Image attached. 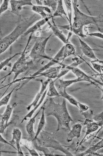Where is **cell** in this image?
I'll use <instances>...</instances> for the list:
<instances>
[{
	"label": "cell",
	"mask_w": 103,
	"mask_h": 156,
	"mask_svg": "<svg viewBox=\"0 0 103 156\" xmlns=\"http://www.w3.org/2000/svg\"><path fill=\"white\" fill-rule=\"evenodd\" d=\"M45 103L44 104L45 116H52L57 120L56 132L60 130L70 131V123L73 121L68 111L66 99H63L62 102L60 104L56 103L50 98L47 105L45 106Z\"/></svg>",
	"instance_id": "cell-1"
},
{
	"label": "cell",
	"mask_w": 103,
	"mask_h": 156,
	"mask_svg": "<svg viewBox=\"0 0 103 156\" xmlns=\"http://www.w3.org/2000/svg\"><path fill=\"white\" fill-rule=\"evenodd\" d=\"M72 2L75 16L71 32L72 31L78 36L84 38L86 36L83 33V27L90 24H93L98 28L99 24L103 23V16L99 15L93 17L87 15L79 10L75 0H72Z\"/></svg>",
	"instance_id": "cell-2"
},
{
	"label": "cell",
	"mask_w": 103,
	"mask_h": 156,
	"mask_svg": "<svg viewBox=\"0 0 103 156\" xmlns=\"http://www.w3.org/2000/svg\"><path fill=\"white\" fill-rule=\"evenodd\" d=\"M35 14L22 19L14 30L0 40V54L5 51L38 19Z\"/></svg>",
	"instance_id": "cell-3"
},
{
	"label": "cell",
	"mask_w": 103,
	"mask_h": 156,
	"mask_svg": "<svg viewBox=\"0 0 103 156\" xmlns=\"http://www.w3.org/2000/svg\"><path fill=\"white\" fill-rule=\"evenodd\" d=\"M32 33L30 34L28 39L26 45L24 50L21 53L20 57L14 64L10 73L6 76L10 75L12 73L14 74L13 81H14L20 74L26 72L30 66L33 64V60L28 61L26 56V52L27 47L31 39Z\"/></svg>",
	"instance_id": "cell-4"
},
{
	"label": "cell",
	"mask_w": 103,
	"mask_h": 156,
	"mask_svg": "<svg viewBox=\"0 0 103 156\" xmlns=\"http://www.w3.org/2000/svg\"><path fill=\"white\" fill-rule=\"evenodd\" d=\"M52 35V34L44 39L36 42L28 57L32 59L34 61L44 59L50 60L52 58L46 53L45 47L47 41Z\"/></svg>",
	"instance_id": "cell-5"
},
{
	"label": "cell",
	"mask_w": 103,
	"mask_h": 156,
	"mask_svg": "<svg viewBox=\"0 0 103 156\" xmlns=\"http://www.w3.org/2000/svg\"><path fill=\"white\" fill-rule=\"evenodd\" d=\"M64 45L63 46L58 53L53 58L49 60V62L39 69L37 72L31 75V78H35L39 74L43 72L47 69L52 67L54 64L58 63L60 61L62 60L64 55Z\"/></svg>",
	"instance_id": "cell-6"
},
{
	"label": "cell",
	"mask_w": 103,
	"mask_h": 156,
	"mask_svg": "<svg viewBox=\"0 0 103 156\" xmlns=\"http://www.w3.org/2000/svg\"><path fill=\"white\" fill-rule=\"evenodd\" d=\"M12 134V139L9 141V143L13 146L14 145H16L18 156H24V154L20 146L22 135L21 131L18 128H14L13 130Z\"/></svg>",
	"instance_id": "cell-7"
},
{
	"label": "cell",
	"mask_w": 103,
	"mask_h": 156,
	"mask_svg": "<svg viewBox=\"0 0 103 156\" xmlns=\"http://www.w3.org/2000/svg\"><path fill=\"white\" fill-rule=\"evenodd\" d=\"M31 1V0H9V2L10 4L11 11L14 14H18L23 6H33L34 5Z\"/></svg>",
	"instance_id": "cell-8"
},
{
	"label": "cell",
	"mask_w": 103,
	"mask_h": 156,
	"mask_svg": "<svg viewBox=\"0 0 103 156\" xmlns=\"http://www.w3.org/2000/svg\"><path fill=\"white\" fill-rule=\"evenodd\" d=\"M66 68L72 71V73L76 76L77 78L81 79L83 81H87L97 86L96 84L94 81V79L88 75L80 69L76 67H72L69 65L65 66Z\"/></svg>",
	"instance_id": "cell-9"
},
{
	"label": "cell",
	"mask_w": 103,
	"mask_h": 156,
	"mask_svg": "<svg viewBox=\"0 0 103 156\" xmlns=\"http://www.w3.org/2000/svg\"><path fill=\"white\" fill-rule=\"evenodd\" d=\"M62 67V65L50 67L43 72L39 74L36 77L43 76L47 78L56 79L58 76Z\"/></svg>",
	"instance_id": "cell-10"
},
{
	"label": "cell",
	"mask_w": 103,
	"mask_h": 156,
	"mask_svg": "<svg viewBox=\"0 0 103 156\" xmlns=\"http://www.w3.org/2000/svg\"><path fill=\"white\" fill-rule=\"evenodd\" d=\"M50 79L47 78V80L44 81L42 79L38 80L41 83V86L40 91L37 94L33 102L26 107V109L27 111H29L31 108L33 106L34 107L37 104L39 99L41 98L45 91L47 87L49 84Z\"/></svg>",
	"instance_id": "cell-11"
},
{
	"label": "cell",
	"mask_w": 103,
	"mask_h": 156,
	"mask_svg": "<svg viewBox=\"0 0 103 156\" xmlns=\"http://www.w3.org/2000/svg\"><path fill=\"white\" fill-rule=\"evenodd\" d=\"M42 108V106L38 112L30 119L26 125V130L28 136V139L30 141H32L35 137V133L34 130V124L35 122L36 118L39 114Z\"/></svg>",
	"instance_id": "cell-12"
},
{
	"label": "cell",
	"mask_w": 103,
	"mask_h": 156,
	"mask_svg": "<svg viewBox=\"0 0 103 156\" xmlns=\"http://www.w3.org/2000/svg\"><path fill=\"white\" fill-rule=\"evenodd\" d=\"M17 105V103L14 102L12 105H7L6 109L2 114H0L1 121L0 123L2 125H5L7 127L8 126V121L9 119L12 111Z\"/></svg>",
	"instance_id": "cell-13"
},
{
	"label": "cell",
	"mask_w": 103,
	"mask_h": 156,
	"mask_svg": "<svg viewBox=\"0 0 103 156\" xmlns=\"http://www.w3.org/2000/svg\"><path fill=\"white\" fill-rule=\"evenodd\" d=\"M82 128V126L80 124L77 123L73 125L71 130L67 134V141L69 142L75 137L79 138L81 135Z\"/></svg>",
	"instance_id": "cell-14"
},
{
	"label": "cell",
	"mask_w": 103,
	"mask_h": 156,
	"mask_svg": "<svg viewBox=\"0 0 103 156\" xmlns=\"http://www.w3.org/2000/svg\"><path fill=\"white\" fill-rule=\"evenodd\" d=\"M78 38L80 42L81 48L83 53L87 57L94 60V61L97 60V59L95 55L93 49L85 42L83 41L78 36Z\"/></svg>",
	"instance_id": "cell-15"
},
{
	"label": "cell",
	"mask_w": 103,
	"mask_h": 156,
	"mask_svg": "<svg viewBox=\"0 0 103 156\" xmlns=\"http://www.w3.org/2000/svg\"><path fill=\"white\" fill-rule=\"evenodd\" d=\"M32 9L33 11L40 15L42 19L47 18L50 16L52 15L51 10L47 6L33 5Z\"/></svg>",
	"instance_id": "cell-16"
},
{
	"label": "cell",
	"mask_w": 103,
	"mask_h": 156,
	"mask_svg": "<svg viewBox=\"0 0 103 156\" xmlns=\"http://www.w3.org/2000/svg\"><path fill=\"white\" fill-rule=\"evenodd\" d=\"M53 17L52 15H51L47 18L42 19L37 21L33 25L29 28L23 35L24 36H26L29 34H33L36 31L40 29L42 26L49 21V20Z\"/></svg>",
	"instance_id": "cell-17"
},
{
	"label": "cell",
	"mask_w": 103,
	"mask_h": 156,
	"mask_svg": "<svg viewBox=\"0 0 103 156\" xmlns=\"http://www.w3.org/2000/svg\"><path fill=\"white\" fill-rule=\"evenodd\" d=\"M48 25L52 31L53 33L54 34L59 38L64 43L66 44L68 43V41L66 39L65 35L63 34L62 32L60 30L57 26L54 24L53 25L48 21L47 22Z\"/></svg>",
	"instance_id": "cell-18"
},
{
	"label": "cell",
	"mask_w": 103,
	"mask_h": 156,
	"mask_svg": "<svg viewBox=\"0 0 103 156\" xmlns=\"http://www.w3.org/2000/svg\"><path fill=\"white\" fill-rule=\"evenodd\" d=\"M80 81H83V80L77 78L75 79L66 80L59 79H58V88L60 90L66 89L67 87L73 83Z\"/></svg>",
	"instance_id": "cell-19"
},
{
	"label": "cell",
	"mask_w": 103,
	"mask_h": 156,
	"mask_svg": "<svg viewBox=\"0 0 103 156\" xmlns=\"http://www.w3.org/2000/svg\"><path fill=\"white\" fill-rule=\"evenodd\" d=\"M42 115L37 126V130L32 141H36L38 135L43 129L45 124V115L44 110V104L42 106Z\"/></svg>",
	"instance_id": "cell-20"
},
{
	"label": "cell",
	"mask_w": 103,
	"mask_h": 156,
	"mask_svg": "<svg viewBox=\"0 0 103 156\" xmlns=\"http://www.w3.org/2000/svg\"><path fill=\"white\" fill-rule=\"evenodd\" d=\"M103 147V139H102L101 141L98 142L95 145L90 147L87 150L84 152L80 154L77 156H86L89 153L96 152Z\"/></svg>",
	"instance_id": "cell-21"
},
{
	"label": "cell",
	"mask_w": 103,
	"mask_h": 156,
	"mask_svg": "<svg viewBox=\"0 0 103 156\" xmlns=\"http://www.w3.org/2000/svg\"><path fill=\"white\" fill-rule=\"evenodd\" d=\"M99 127V126L96 122L88 123L86 125L87 129L85 134L80 142V145L83 143L84 140L88 135L97 130Z\"/></svg>",
	"instance_id": "cell-22"
},
{
	"label": "cell",
	"mask_w": 103,
	"mask_h": 156,
	"mask_svg": "<svg viewBox=\"0 0 103 156\" xmlns=\"http://www.w3.org/2000/svg\"><path fill=\"white\" fill-rule=\"evenodd\" d=\"M47 89L45 91L42 96L41 97L40 100L37 105L35 106L34 107L33 109L24 116L21 122V123H22L24 121L27 120L28 118H31L35 111L42 103L47 94Z\"/></svg>",
	"instance_id": "cell-23"
},
{
	"label": "cell",
	"mask_w": 103,
	"mask_h": 156,
	"mask_svg": "<svg viewBox=\"0 0 103 156\" xmlns=\"http://www.w3.org/2000/svg\"><path fill=\"white\" fill-rule=\"evenodd\" d=\"M64 15L68 21V18L63 6L62 1L58 0V3L56 10L52 15L53 17H60L63 18L62 15Z\"/></svg>",
	"instance_id": "cell-24"
},
{
	"label": "cell",
	"mask_w": 103,
	"mask_h": 156,
	"mask_svg": "<svg viewBox=\"0 0 103 156\" xmlns=\"http://www.w3.org/2000/svg\"><path fill=\"white\" fill-rule=\"evenodd\" d=\"M60 90L58 93L61 96L67 99L72 104L74 105L78 108V101H77L74 97L68 94L66 91V89Z\"/></svg>",
	"instance_id": "cell-25"
},
{
	"label": "cell",
	"mask_w": 103,
	"mask_h": 156,
	"mask_svg": "<svg viewBox=\"0 0 103 156\" xmlns=\"http://www.w3.org/2000/svg\"><path fill=\"white\" fill-rule=\"evenodd\" d=\"M75 49L72 44L67 43L64 45V55L63 60L72 55H75Z\"/></svg>",
	"instance_id": "cell-26"
},
{
	"label": "cell",
	"mask_w": 103,
	"mask_h": 156,
	"mask_svg": "<svg viewBox=\"0 0 103 156\" xmlns=\"http://www.w3.org/2000/svg\"><path fill=\"white\" fill-rule=\"evenodd\" d=\"M54 81L50 79L49 84V89L47 95L50 97L61 96L56 88Z\"/></svg>",
	"instance_id": "cell-27"
},
{
	"label": "cell",
	"mask_w": 103,
	"mask_h": 156,
	"mask_svg": "<svg viewBox=\"0 0 103 156\" xmlns=\"http://www.w3.org/2000/svg\"><path fill=\"white\" fill-rule=\"evenodd\" d=\"M72 1L70 0H64L67 12L68 18V21L69 23L70 30L71 29L72 26Z\"/></svg>",
	"instance_id": "cell-28"
},
{
	"label": "cell",
	"mask_w": 103,
	"mask_h": 156,
	"mask_svg": "<svg viewBox=\"0 0 103 156\" xmlns=\"http://www.w3.org/2000/svg\"><path fill=\"white\" fill-rule=\"evenodd\" d=\"M35 149L38 151L42 152L46 156H53V152L50 151L47 147L37 145L36 142L34 144Z\"/></svg>",
	"instance_id": "cell-29"
},
{
	"label": "cell",
	"mask_w": 103,
	"mask_h": 156,
	"mask_svg": "<svg viewBox=\"0 0 103 156\" xmlns=\"http://www.w3.org/2000/svg\"><path fill=\"white\" fill-rule=\"evenodd\" d=\"M43 4L48 7H50L52 10L55 12L56 11L58 3V0H42Z\"/></svg>",
	"instance_id": "cell-30"
},
{
	"label": "cell",
	"mask_w": 103,
	"mask_h": 156,
	"mask_svg": "<svg viewBox=\"0 0 103 156\" xmlns=\"http://www.w3.org/2000/svg\"><path fill=\"white\" fill-rule=\"evenodd\" d=\"M15 88V87L8 94L0 100V107L3 105H7L10 98Z\"/></svg>",
	"instance_id": "cell-31"
},
{
	"label": "cell",
	"mask_w": 103,
	"mask_h": 156,
	"mask_svg": "<svg viewBox=\"0 0 103 156\" xmlns=\"http://www.w3.org/2000/svg\"><path fill=\"white\" fill-rule=\"evenodd\" d=\"M21 53H17L14 55L9 57L0 63V71L4 67L7 66L9 62L10 61L16 56L20 54Z\"/></svg>",
	"instance_id": "cell-32"
},
{
	"label": "cell",
	"mask_w": 103,
	"mask_h": 156,
	"mask_svg": "<svg viewBox=\"0 0 103 156\" xmlns=\"http://www.w3.org/2000/svg\"><path fill=\"white\" fill-rule=\"evenodd\" d=\"M93 119L99 126H102L103 125V112L93 117Z\"/></svg>",
	"instance_id": "cell-33"
},
{
	"label": "cell",
	"mask_w": 103,
	"mask_h": 156,
	"mask_svg": "<svg viewBox=\"0 0 103 156\" xmlns=\"http://www.w3.org/2000/svg\"><path fill=\"white\" fill-rule=\"evenodd\" d=\"M72 60L73 62L69 66L72 67H76L78 65L84 62V61L82 59L77 57L72 58Z\"/></svg>",
	"instance_id": "cell-34"
},
{
	"label": "cell",
	"mask_w": 103,
	"mask_h": 156,
	"mask_svg": "<svg viewBox=\"0 0 103 156\" xmlns=\"http://www.w3.org/2000/svg\"><path fill=\"white\" fill-rule=\"evenodd\" d=\"M9 0H4L0 7V16L1 14L8 9Z\"/></svg>",
	"instance_id": "cell-35"
},
{
	"label": "cell",
	"mask_w": 103,
	"mask_h": 156,
	"mask_svg": "<svg viewBox=\"0 0 103 156\" xmlns=\"http://www.w3.org/2000/svg\"><path fill=\"white\" fill-rule=\"evenodd\" d=\"M62 69L61 70L57 78L54 81V82L60 79L62 76L66 75L70 71L69 69L65 67V66L62 65Z\"/></svg>",
	"instance_id": "cell-36"
},
{
	"label": "cell",
	"mask_w": 103,
	"mask_h": 156,
	"mask_svg": "<svg viewBox=\"0 0 103 156\" xmlns=\"http://www.w3.org/2000/svg\"><path fill=\"white\" fill-rule=\"evenodd\" d=\"M91 63L94 68L100 74H101L103 70V66L94 62H91Z\"/></svg>",
	"instance_id": "cell-37"
},
{
	"label": "cell",
	"mask_w": 103,
	"mask_h": 156,
	"mask_svg": "<svg viewBox=\"0 0 103 156\" xmlns=\"http://www.w3.org/2000/svg\"><path fill=\"white\" fill-rule=\"evenodd\" d=\"M78 108L80 110L81 112H84L88 110L89 107L86 105L78 102Z\"/></svg>",
	"instance_id": "cell-38"
},
{
	"label": "cell",
	"mask_w": 103,
	"mask_h": 156,
	"mask_svg": "<svg viewBox=\"0 0 103 156\" xmlns=\"http://www.w3.org/2000/svg\"><path fill=\"white\" fill-rule=\"evenodd\" d=\"M29 152L30 154L32 156H38L39 155L34 149H31L28 148L26 145H23Z\"/></svg>",
	"instance_id": "cell-39"
},
{
	"label": "cell",
	"mask_w": 103,
	"mask_h": 156,
	"mask_svg": "<svg viewBox=\"0 0 103 156\" xmlns=\"http://www.w3.org/2000/svg\"><path fill=\"white\" fill-rule=\"evenodd\" d=\"M89 35L91 36H94L99 37L102 39H103V34L102 33L96 32L91 33H89L88 34Z\"/></svg>",
	"instance_id": "cell-40"
},
{
	"label": "cell",
	"mask_w": 103,
	"mask_h": 156,
	"mask_svg": "<svg viewBox=\"0 0 103 156\" xmlns=\"http://www.w3.org/2000/svg\"><path fill=\"white\" fill-rule=\"evenodd\" d=\"M0 142H2L5 144H7L12 147L14 148L15 149H17L15 147V146L10 144L9 142L7 141L5 139H4L1 136L0 134Z\"/></svg>",
	"instance_id": "cell-41"
},
{
	"label": "cell",
	"mask_w": 103,
	"mask_h": 156,
	"mask_svg": "<svg viewBox=\"0 0 103 156\" xmlns=\"http://www.w3.org/2000/svg\"><path fill=\"white\" fill-rule=\"evenodd\" d=\"M7 127L4 125H2L0 123V134H3Z\"/></svg>",
	"instance_id": "cell-42"
},
{
	"label": "cell",
	"mask_w": 103,
	"mask_h": 156,
	"mask_svg": "<svg viewBox=\"0 0 103 156\" xmlns=\"http://www.w3.org/2000/svg\"><path fill=\"white\" fill-rule=\"evenodd\" d=\"M37 5L42 6V0H36Z\"/></svg>",
	"instance_id": "cell-43"
},
{
	"label": "cell",
	"mask_w": 103,
	"mask_h": 156,
	"mask_svg": "<svg viewBox=\"0 0 103 156\" xmlns=\"http://www.w3.org/2000/svg\"><path fill=\"white\" fill-rule=\"evenodd\" d=\"M5 144L0 142V150H1L4 147Z\"/></svg>",
	"instance_id": "cell-44"
},
{
	"label": "cell",
	"mask_w": 103,
	"mask_h": 156,
	"mask_svg": "<svg viewBox=\"0 0 103 156\" xmlns=\"http://www.w3.org/2000/svg\"><path fill=\"white\" fill-rule=\"evenodd\" d=\"M6 86H3V87H1L0 88V90L1 89H2L3 88H4V87H6Z\"/></svg>",
	"instance_id": "cell-45"
}]
</instances>
